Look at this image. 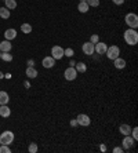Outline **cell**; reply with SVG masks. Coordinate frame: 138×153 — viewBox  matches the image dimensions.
Returning a JSON list of instances; mask_svg holds the SVG:
<instances>
[{
    "label": "cell",
    "instance_id": "8992f818",
    "mask_svg": "<svg viewBox=\"0 0 138 153\" xmlns=\"http://www.w3.org/2000/svg\"><path fill=\"white\" fill-rule=\"evenodd\" d=\"M51 57L54 58L55 61L62 59V58H64V48H62L61 46H54L51 48Z\"/></svg>",
    "mask_w": 138,
    "mask_h": 153
},
{
    "label": "cell",
    "instance_id": "836d02e7",
    "mask_svg": "<svg viewBox=\"0 0 138 153\" xmlns=\"http://www.w3.org/2000/svg\"><path fill=\"white\" fill-rule=\"evenodd\" d=\"M33 65H35V61H33V59L28 61V66H33Z\"/></svg>",
    "mask_w": 138,
    "mask_h": 153
},
{
    "label": "cell",
    "instance_id": "6da1fadb",
    "mask_svg": "<svg viewBox=\"0 0 138 153\" xmlns=\"http://www.w3.org/2000/svg\"><path fill=\"white\" fill-rule=\"evenodd\" d=\"M124 42L127 43L128 46H135L138 43V32L135 29L128 28L126 32H124Z\"/></svg>",
    "mask_w": 138,
    "mask_h": 153
},
{
    "label": "cell",
    "instance_id": "e0dca14e",
    "mask_svg": "<svg viewBox=\"0 0 138 153\" xmlns=\"http://www.w3.org/2000/svg\"><path fill=\"white\" fill-rule=\"evenodd\" d=\"M10 114H11V111L7 105H0V116L1 117H8Z\"/></svg>",
    "mask_w": 138,
    "mask_h": 153
},
{
    "label": "cell",
    "instance_id": "74e56055",
    "mask_svg": "<svg viewBox=\"0 0 138 153\" xmlns=\"http://www.w3.org/2000/svg\"><path fill=\"white\" fill-rule=\"evenodd\" d=\"M80 1H86V0H80Z\"/></svg>",
    "mask_w": 138,
    "mask_h": 153
},
{
    "label": "cell",
    "instance_id": "ba28073f",
    "mask_svg": "<svg viewBox=\"0 0 138 153\" xmlns=\"http://www.w3.org/2000/svg\"><path fill=\"white\" fill-rule=\"evenodd\" d=\"M123 149L124 150H130L133 146H134V143H135V139L133 138L131 135H124V138H123Z\"/></svg>",
    "mask_w": 138,
    "mask_h": 153
},
{
    "label": "cell",
    "instance_id": "5bb4252c",
    "mask_svg": "<svg viewBox=\"0 0 138 153\" xmlns=\"http://www.w3.org/2000/svg\"><path fill=\"white\" fill-rule=\"evenodd\" d=\"M113 65H115V68L116 69H124L126 68V59L117 57L116 59H113Z\"/></svg>",
    "mask_w": 138,
    "mask_h": 153
},
{
    "label": "cell",
    "instance_id": "d6986e66",
    "mask_svg": "<svg viewBox=\"0 0 138 153\" xmlns=\"http://www.w3.org/2000/svg\"><path fill=\"white\" fill-rule=\"evenodd\" d=\"M119 131H120V134H123V135H130L131 134V127L128 124H122L119 127Z\"/></svg>",
    "mask_w": 138,
    "mask_h": 153
},
{
    "label": "cell",
    "instance_id": "8fae6325",
    "mask_svg": "<svg viewBox=\"0 0 138 153\" xmlns=\"http://www.w3.org/2000/svg\"><path fill=\"white\" fill-rule=\"evenodd\" d=\"M82 50H83V53L86 54V55H93L94 54V44L91 42H86L82 46Z\"/></svg>",
    "mask_w": 138,
    "mask_h": 153
},
{
    "label": "cell",
    "instance_id": "9c48e42d",
    "mask_svg": "<svg viewBox=\"0 0 138 153\" xmlns=\"http://www.w3.org/2000/svg\"><path fill=\"white\" fill-rule=\"evenodd\" d=\"M106 48H108V46L102 42H98L94 44V53L99 54V55H104V54L106 53Z\"/></svg>",
    "mask_w": 138,
    "mask_h": 153
},
{
    "label": "cell",
    "instance_id": "7402d4cb",
    "mask_svg": "<svg viewBox=\"0 0 138 153\" xmlns=\"http://www.w3.org/2000/svg\"><path fill=\"white\" fill-rule=\"evenodd\" d=\"M4 3H6L4 7H7L8 10H14V8H17V1H15V0H4Z\"/></svg>",
    "mask_w": 138,
    "mask_h": 153
},
{
    "label": "cell",
    "instance_id": "ffe728a7",
    "mask_svg": "<svg viewBox=\"0 0 138 153\" xmlns=\"http://www.w3.org/2000/svg\"><path fill=\"white\" fill-rule=\"evenodd\" d=\"M11 15L10 10L7 7H0V18H3V19H8Z\"/></svg>",
    "mask_w": 138,
    "mask_h": 153
},
{
    "label": "cell",
    "instance_id": "30bf717a",
    "mask_svg": "<svg viewBox=\"0 0 138 153\" xmlns=\"http://www.w3.org/2000/svg\"><path fill=\"white\" fill-rule=\"evenodd\" d=\"M42 65H43L46 69H51L55 66V59L51 55H48V57H44L43 61H42Z\"/></svg>",
    "mask_w": 138,
    "mask_h": 153
},
{
    "label": "cell",
    "instance_id": "d4e9b609",
    "mask_svg": "<svg viewBox=\"0 0 138 153\" xmlns=\"http://www.w3.org/2000/svg\"><path fill=\"white\" fill-rule=\"evenodd\" d=\"M10 145H0V153H10Z\"/></svg>",
    "mask_w": 138,
    "mask_h": 153
},
{
    "label": "cell",
    "instance_id": "f546056e",
    "mask_svg": "<svg viewBox=\"0 0 138 153\" xmlns=\"http://www.w3.org/2000/svg\"><path fill=\"white\" fill-rule=\"evenodd\" d=\"M90 42L93 43V44H95V43H98V42H99L98 35H91V36H90Z\"/></svg>",
    "mask_w": 138,
    "mask_h": 153
},
{
    "label": "cell",
    "instance_id": "d6a6232c",
    "mask_svg": "<svg viewBox=\"0 0 138 153\" xmlns=\"http://www.w3.org/2000/svg\"><path fill=\"white\" fill-rule=\"evenodd\" d=\"M123 148H120V146H117V148H115V149H113V152H115V153H122V152H123Z\"/></svg>",
    "mask_w": 138,
    "mask_h": 153
},
{
    "label": "cell",
    "instance_id": "83f0119b",
    "mask_svg": "<svg viewBox=\"0 0 138 153\" xmlns=\"http://www.w3.org/2000/svg\"><path fill=\"white\" fill-rule=\"evenodd\" d=\"M28 150H29L30 153H36V152H37V143L32 142V143L29 145V148H28Z\"/></svg>",
    "mask_w": 138,
    "mask_h": 153
},
{
    "label": "cell",
    "instance_id": "3957f363",
    "mask_svg": "<svg viewBox=\"0 0 138 153\" xmlns=\"http://www.w3.org/2000/svg\"><path fill=\"white\" fill-rule=\"evenodd\" d=\"M124 21H126V24H127L128 28L137 29V26H138V15L137 14H134V13H128V14L126 15V18H124Z\"/></svg>",
    "mask_w": 138,
    "mask_h": 153
},
{
    "label": "cell",
    "instance_id": "4fadbf2b",
    "mask_svg": "<svg viewBox=\"0 0 138 153\" xmlns=\"http://www.w3.org/2000/svg\"><path fill=\"white\" fill-rule=\"evenodd\" d=\"M4 37H6V40H14L15 37H17V30L15 29H13V28H10V29H7L6 32H4Z\"/></svg>",
    "mask_w": 138,
    "mask_h": 153
},
{
    "label": "cell",
    "instance_id": "44dd1931",
    "mask_svg": "<svg viewBox=\"0 0 138 153\" xmlns=\"http://www.w3.org/2000/svg\"><path fill=\"white\" fill-rule=\"evenodd\" d=\"M75 69L77 71V73H84V72L87 71V66H86L84 62H77V64L75 65Z\"/></svg>",
    "mask_w": 138,
    "mask_h": 153
},
{
    "label": "cell",
    "instance_id": "4dcf8cb0",
    "mask_svg": "<svg viewBox=\"0 0 138 153\" xmlns=\"http://www.w3.org/2000/svg\"><path fill=\"white\" fill-rule=\"evenodd\" d=\"M70 126H72V127H77V120L76 119H72V120H70Z\"/></svg>",
    "mask_w": 138,
    "mask_h": 153
},
{
    "label": "cell",
    "instance_id": "f1b7e54d",
    "mask_svg": "<svg viewBox=\"0 0 138 153\" xmlns=\"http://www.w3.org/2000/svg\"><path fill=\"white\" fill-rule=\"evenodd\" d=\"M130 135L133 137V138H134L135 141H137V139H138V128H137V127L131 128V134H130Z\"/></svg>",
    "mask_w": 138,
    "mask_h": 153
},
{
    "label": "cell",
    "instance_id": "2e32d148",
    "mask_svg": "<svg viewBox=\"0 0 138 153\" xmlns=\"http://www.w3.org/2000/svg\"><path fill=\"white\" fill-rule=\"evenodd\" d=\"M10 101V95L6 91H0V105H8Z\"/></svg>",
    "mask_w": 138,
    "mask_h": 153
},
{
    "label": "cell",
    "instance_id": "8d00e7d4",
    "mask_svg": "<svg viewBox=\"0 0 138 153\" xmlns=\"http://www.w3.org/2000/svg\"><path fill=\"white\" fill-rule=\"evenodd\" d=\"M0 79H4V73H3V72H0Z\"/></svg>",
    "mask_w": 138,
    "mask_h": 153
},
{
    "label": "cell",
    "instance_id": "603a6c76",
    "mask_svg": "<svg viewBox=\"0 0 138 153\" xmlns=\"http://www.w3.org/2000/svg\"><path fill=\"white\" fill-rule=\"evenodd\" d=\"M21 30H22V33H26V35H28V33L32 32V25L25 22V24H22L21 25Z\"/></svg>",
    "mask_w": 138,
    "mask_h": 153
},
{
    "label": "cell",
    "instance_id": "52a82bcc",
    "mask_svg": "<svg viewBox=\"0 0 138 153\" xmlns=\"http://www.w3.org/2000/svg\"><path fill=\"white\" fill-rule=\"evenodd\" d=\"M76 120H77V124L82 126V127H88V126L91 124L90 117H88L87 114H84V113H80L79 116L76 117Z\"/></svg>",
    "mask_w": 138,
    "mask_h": 153
},
{
    "label": "cell",
    "instance_id": "d590c367",
    "mask_svg": "<svg viewBox=\"0 0 138 153\" xmlns=\"http://www.w3.org/2000/svg\"><path fill=\"white\" fill-rule=\"evenodd\" d=\"M4 77H6V79H11V75H10V73H7V75H4Z\"/></svg>",
    "mask_w": 138,
    "mask_h": 153
},
{
    "label": "cell",
    "instance_id": "ab89813d",
    "mask_svg": "<svg viewBox=\"0 0 138 153\" xmlns=\"http://www.w3.org/2000/svg\"><path fill=\"white\" fill-rule=\"evenodd\" d=\"M0 145H1V143H0Z\"/></svg>",
    "mask_w": 138,
    "mask_h": 153
},
{
    "label": "cell",
    "instance_id": "1f68e13d",
    "mask_svg": "<svg viewBox=\"0 0 138 153\" xmlns=\"http://www.w3.org/2000/svg\"><path fill=\"white\" fill-rule=\"evenodd\" d=\"M112 1L116 4V6H122V4L124 3V0H112Z\"/></svg>",
    "mask_w": 138,
    "mask_h": 153
},
{
    "label": "cell",
    "instance_id": "e575fe53",
    "mask_svg": "<svg viewBox=\"0 0 138 153\" xmlns=\"http://www.w3.org/2000/svg\"><path fill=\"white\" fill-rule=\"evenodd\" d=\"M24 85H25L26 88H29V82H25V83H24Z\"/></svg>",
    "mask_w": 138,
    "mask_h": 153
},
{
    "label": "cell",
    "instance_id": "f35d334b",
    "mask_svg": "<svg viewBox=\"0 0 138 153\" xmlns=\"http://www.w3.org/2000/svg\"><path fill=\"white\" fill-rule=\"evenodd\" d=\"M0 55H1V51H0Z\"/></svg>",
    "mask_w": 138,
    "mask_h": 153
},
{
    "label": "cell",
    "instance_id": "ac0fdd59",
    "mask_svg": "<svg viewBox=\"0 0 138 153\" xmlns=\"http://www.w3.org/2000/svg\"><path fill=\"white\" fill-rule=\"evenodd\" d=\"M88 8H90V6L87 4V1H80V3L77 4V10H79V13H82V14L87 13Z\"/></svg>",
    "mask_w": 138,
    "mask_h": 153
},
{
    "label": "cell",
    "instance_id": "4316f807",
    "mask_svg": "<svg viewBox=\"0 0 138 153\" xmlns=\"http://www.w3.org/2000/svg\"><path fill=\"white\" fill-rule=\"evenodd\" d=\"M64 57L72 58L73 57V50L72 48H65V50H64Z\"/></svg>",
    "mask_w": 138,
    "mask_h": 153
},
{
    "label": "cell",
    "instance_id": "9a60e30c",
    "mask_svg": "<svg viewBox=\"0 0 138 153\" xmlns=\"http://www.w3.org/2000/svg\"><path fill=\"white\" fill-rule=\"evenodd\" d=\"M25 75H26V77L35 79V77H37V71L33 68V66H28L25 71Z\"/></svg>",
    "mask_w": 138,
    "mask_h": 153
},
{
    "label": "cell",
    "instance_id": "7c38bea8",
    "mask_svg": "<svg viewBox=\"0 0 138 153\" xmlns=\"http://www.w3.org/2000/svg\"><path fill=\"white\" fill-rule=\"evenodd\" d=\"M13 48V44L10 43V40H3L0 43V51L1 53H10Z\"/></svg>",
    "mask_w": 138,
    "mask_h": 153
},
{
    "label": "cell",
    "instance_id": "484cf974",
    "mask_svg": "<svg viewBox=\"0 0 138 153\" xmlns=\"http://www.w3.org/2000/svg\"><path fill=\"white\" fill-rule=\"evenodd\" d=\"M86 1L90 7H98L99 6V0H86Z\"/></svg>",
    "mask_w": 138,
    "mask_h": 153
},
{
    "label": "cell",
    "instance_id": "5b68a950",
    "mask_svg": "<svg viewBox=\"0 0 138 153\" xmlns=\"http://www.w3.org/2000/svg\"><path fill=\"white\" fill-rule=\"evenodd\" d=\"M64 77H65V80H68V82H73V80L77 77V71L73 68V66H69V68H66L65 72H64Z\"/></svg>",
    "mask_w": 138,
    "mask_h": 153
},
{
    "label": "cell",
    "instance_id": "277c9868",
    "mask_svg": "<svg viewBox=\"0 0 138 153\" xmlns=\"http://www.w3.org/2000/svg\"><path fill=\"white\" fill-rule=\"evenodd\" d=\"M106 57H108V59L113 61V59H116L117 57L120 55V48L117 46H111L106 48Z\"/></svg>",
    "mask_w": 138,
    "mask_h": 153
},
{
    "label": "cell",
    "instance_id": "cb8c5ba5",
    "mask_svg": "<svg viewBox=\"0 0 138 153\" xmlns=\"http://www.w3.org/2000/svg\"><path fill=\"white\" fill-rule=\"evenodd\" d=\"M0 59H3L4 62H11V61H13V55H11L10 53H1Z\"/></svg>",
    "mask_w": 138,
    "mask_h": 153
},
{
    "label": "cell",
    "instance_id": "7a4b0ae2",
    "mask_svg": "<svg viewBox=\"0 0 138 153\" xmlns=\"http://www.w3.org/2000/svg\"><path fill=\"white\" fill-rule=\"evenodd\" d=\"M14 132L10 131V130H7V131H3L1 134H0V143L1 145H10V143L14 142Z\"/></svg>",
    "mask_w": 138,
    "mask_h": 153
}]
</instances>
